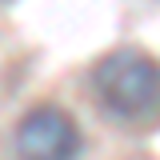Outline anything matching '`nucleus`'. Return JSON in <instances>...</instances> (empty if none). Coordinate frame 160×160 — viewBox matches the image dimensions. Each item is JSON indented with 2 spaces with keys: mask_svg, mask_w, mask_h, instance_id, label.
<instances>
[{
  "mask_svg": "<svg viewBox=\"0 0 160 160\" xmlns=\"http://www.w3.org/2000/svg\"><path fill=\"white\" fill-rule=\"evenodd\" d=\"M92 92L120 124L160 120V60L140 48H112L92 64Z\"/></svg>",
  "mask_w": 160,
  "mask_h": 160,
  "instance_id": "nucleus-1",
  "label": "nucleus"
},
{
  "mask_svg": "<svg viewBox=\"0 0 160 160\" xmlns=\"http://www.w3.org/2000/svg\"><path fill=\"white\" fill-rule=\"evenodd\" d=\"M12 140H16V160H76L84 148L80 124L56 104L28 108Z\"/></svg>",
  "mask_w": 160,
  "mask_h": 160,
  "instance_id": "nucleus-2",
  "label": "nucleus"
}]
</instances>
